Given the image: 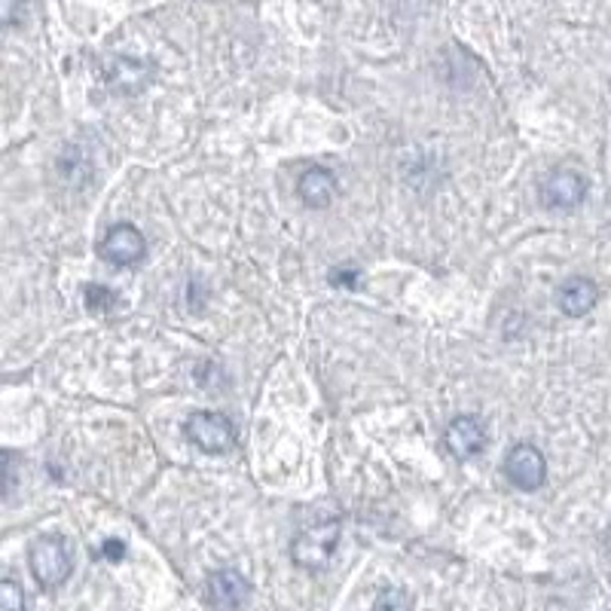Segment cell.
Returning a JSON list of instances; mask_svg holds the SVG:
<instances>
[{"label":"cell","instance_id":"11","mask_svg":"<svg viewBox=\"0 0 611 611\" xmlns=\"http://www.w3.org/2000/svg\"><path fill=\"white\" fill-rule=\"evenodd\" d=\"M107 83L116 92H138L151 83V68L144 62H135V59H116L107 68Z\"/></svg>","mask_w":611,"mask_h":611},{"label":"cell","instance_id":"2","mask_svg":"<svg viewBox=\"0 0 611 611\" xmlns=\"http://www.w3.org/2000/svg\"><path fill=\"white\" fill-rule=\"evenodd\" d=\"M340 535H343V526L340 520L319 522V526H309L303 532L293 538L291 545V560L306 569V572H319L331 562L333 550L340 545Z\"/></svg>","mask_w":611,"mask_h":611},{"label":"cell","instance_id":"10","mask_svg":"<svg viewBox=\"0 0 611 611\" xmlns=\"http://www.w3.org/2000/svg\"><path fill=\"white\" fill-rule=\"evenodd\" d=\"M297 193L309 208H324V205H331L333 193H336V178H333L331 168H306L297 180Z\"/></svg>","mask_w":611,"mask_h":611},{"label":"cell","instance_id":"6","mask_svg":"<svg viewBox=\"0 0 611 611\" xmlns=\"http://www.w3.org/2000/svg\"><path fill=\"white\" fill-rule=\"evenodd\" d=\"M99 255L111 267H135L147 255V242L132 224H116V227L107 229V236L99 245Z\"/></svg>","mask_w":611,"mask_h":611},{"label":"cell","instance_id":"7","mask_svg":"<svg viewBox=\"0 0 611 611\" xmlns=\"http://www.w3.org/2000/svg\"><path fill=\"white\" fill-rule=\"evenodd\" d=\"M486 425L477 416H456L444 428V446L446 453L458 462H468L484 453L486 446Z\"/></svg>","mask_w":611,"mask_h":611},{"label":"cell","instance_id":"15","mask_svg":"<svg viewBox=\"0 0 611 611\" xmlns=\"http://www.w3.org/2000/svg\"><path fill=\"white\" fill-rule=\"evenodd\" d=\"M28 10V0H0V19H3V25L13 28Z\"/></svg>","mask_w":611,"mask_h":611},{"label":"cell","instance_id":"14","mask_svg":"<svg viewBox=\"0 0 611 611\" xmlns=\"http://www.w3.org/2000/svg\"><path fill=\"white\" fill-rule=\"evenodd\" d=\"M373 611H413V602H410V597L401 587H389V590H382L380 597H376Z\"/></svg>","mask_w":611,"mask_h":611},{"label":"cell","instance_id":"13","mask_svg":"<svg viewBox=\"0 0 611 611\" xmlns=\"http://www.w3.org/2000/svg\"><path fill=\"white\" fill-rule=\"evenodd\" d=\"M0 611H25V590L13 578L0 581Z\"/></svg>","mask_w":611,"mask_h":611},{"label":"cell","instance_id":"8","mask_svg":"<svg viewBox=\"0 0 611 611\" xmlns=\"http://www.w3.org/2000/svg\"><path fill=\"white\" fill-rule=\"evenodd\" d=\"M248 593H251V584L236 569H217L208 578V599H211V605H217V609L239 611L245 605Z\"/></svg>","mask_w":611,"mask_h":611},{"label":"cell","instance_id":"3","mask_svg":"<svg viewBox=\"0 0 611 611\" xmlns=\"http://www.w3.org/2000/svg\"><path fill=\"white\" fill-rule=\"evenodd\" d=\"M184 434L193 446H199L203 453H227L232 441H236V432H232V422L227 416H220L215 410H199L193 413L187 425H184Z\"/></svg>","mask_w":611,"mask_h":611},{"label":"cell","instance_id":"5","mask_svg":"<svg viewBox=\"0 0 611 611\" xmlns=\"http://www.w3.org/2000/svg\"><path fill=\"white\" fill-rule=\"evenodd\" d=\"M587 199V180L574 168H553L541 180V203L553 211H574Z\"/></svg>","mask_w":611,"mask_h":611},{"label":"cell","instance_id":"12","mask_svg":"<svg viewBox=\"0 0 611 611\" xmlns=\"http://www.w3.org/2000/svg\"><path fill=\"white\" fill-rule=\"evenodd\" d=\"M86 306H90V312L95 315H107V312H114L116 306V293L107 288V284H86Z\"/></svg>","mask_w":611,"mask_h":611},{"label":"cell","instance_id":"1","mask_svg":"<svg viewBox=\"0 0 611 611\" xmlns=\"http://www.w3.org/2000/svg\"><path fill=\"white\" fill-rule=\"evenodd\" d=\"M28 566H31V574L43 590H59V587L71 578L74 572V560L68 553V545L55 535H46V538H38L31 550H28Z\"/></svg>","mask_w":611,"mask_h":611},{"label":"cell","instance_id":"4","mask_svg":"<svg viewBox=\"0 0 611 611\" xmlns=\"http://www.w3.org/2000/svg\"><path fill=\"white\" fill-rule=\"evenodd\" d=\"M505 474L508 480L522 493H535L548 480V458L532 444H517L505 456Z\"/></svg>","mask_w":611,"mask_h":611},{"label":"cell","instance_id":"16","mask_svg":"<svg viewBox=\"0 0 611 611\" xmlns=\"http://www.w3.org/2000/svg\"><path fill=\"white\" fill-rule=\"evenodd\" d=\"M102 557L104 560H123V557H126V545H123V541H120V538H107V541H104L102 545Z\"/></svg>","mask_w":611,"mask_h":611},{"label":"cell","instance_id":"9","mask_svg":"<svg viewBox=\"0 0 611 611\" xmlns=\"http://www.w3.org/2000/svg\"><path fill=\"white\" fill-rule=\"evenodd\" d=\"M597 303H599L597 281L584 279V276H572V279H566L560 288H557V306H560L569 319H581V315H587V312H590Z\"/></svg>","mask_w":611,"mask_h":611}]
</instances>
